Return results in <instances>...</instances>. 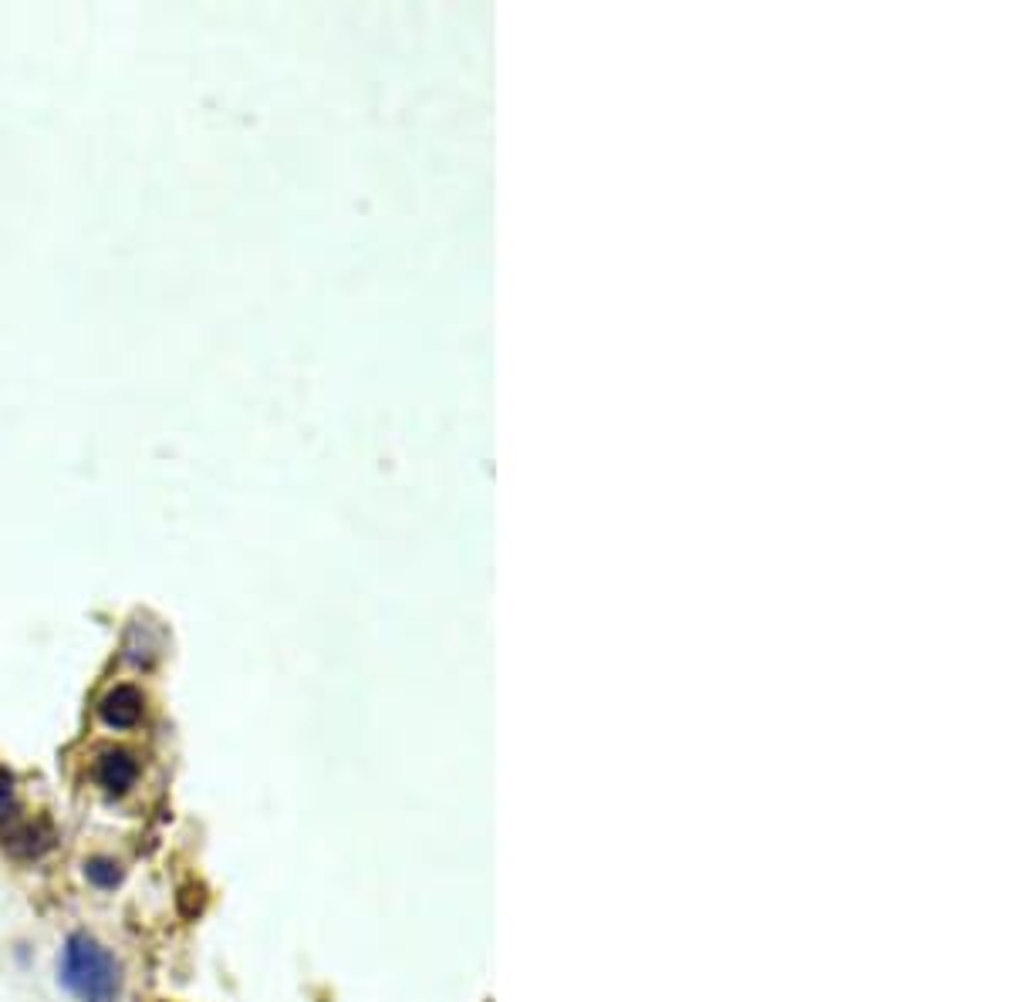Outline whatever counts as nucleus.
Listing matches in <instances>:
<instances>
[{
	"label": "nucleus",
	"instance_id": "f257e3e1",
	"mask_svg": "<svg viewBox=\"0 0 1013 1002\" xmlns=\"http://www.w3.org/2000/svg\"><path fill=\"white\" fill-rule=\"evenodd\" d=\"M61 982L81 1002H115L122 989V968L105 946L85 931H75L61 952Z\"/></svg>",
	"mask_w": 1013,
	"mask_h": 1002
},
{
	"label": "nucleus",
	"instance_id": "f03ea898",
	"mask_svg": "<svg viewBox=\"0 0 1013 1002\" xmlns=\"http://www.w3.org/2000/svg\"><path fill=\"white\" fill-rule=\"evenodd\" d=\"M99 715L112 730H129L142 719V693L136 685H115L99 702Z\"/></svg>",
	"mask_w": 1013,
	"mask_h": 1002
},
{
	"label": "nucleus",
	"instance_id": "7ed1b4c3",
	"mask_svg": "<svg viewBox=\"0 0 1013 1002\" xmlns=\"http://www.w3.org/2000/svg\"><path fill=\"white\" fill-rule=\"evenodd\" d=\"M139 776V763L129 749H105L96 763V779L109 794H126Z\"/></svg>",
	"mask_w": 1013,
	"mask_h": 1002
},
{
	"label": "nucleus",
	"instance_id": "20e7f679",
	"mask_svg": "<svg viewBox=\"0 0 1013 1002\" xmlns=\"http://www.w3.org/2000/svg\"><path fill=\"white\" fill-rule=\"evenodd\" d=\"M85 874H88V881L96 888H115L122 881V867L112 858H91L85 864Z\"/></svg>",
	"mask_w": 1013,
	"mask_h": 1002
},
{
	"label": "nucleus",
	"instance_id": "39448f33",
	"mask_svg": "<svg viewBox=\"0 0 1013 1002\" xmlns=\"http://www.w3.org/2000/svg\"><path fill=\"white\" fill-rule=\"evenodd\" d=\"M14 813V779L8 776V770H0V824Z\"/></svg>",
	"mask_w": 1013,
	"mask_h": 1002
}]
</instances>
